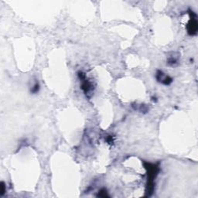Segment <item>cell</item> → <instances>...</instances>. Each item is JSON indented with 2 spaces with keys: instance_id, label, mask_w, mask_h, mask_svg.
Segmentation results:
<instances>
[{
  "instance_id": "obj_1",
  "label": "cell",
  "mask_w": 198,
  "mask_h": 198,
  "mask_svg": "<svg viewBox=\"0 0 198 198\" xmlns=\"http://www.w3.org/2000/svg\"><path fill=\"white\" fill-rule=\"evenodd\" d=\"M145 167L148 171V184H147V194L148 195L152 194L153 189H154V183L153 180L158 174L159 167L155 164L146 163Z\"/></svg>"
},
{
  "instance_id": "obj_2",
  "label": "cell",
  "mask_w": 198,
  "mask_h": 198,
  "mask_svg": "<svg viewBox=\"0 0 198 198\" xmlns=\"http://www.w3.org/2000/svg\"><path fill=\"white\" fill-rule=\"evenodd\" d=\"M187 30L190 35H194L197 31V22L194 16L191 18V20L187 25Z\"/></svg>"
},
{
  "instance_id": "obj_7",
  "label": "cell",
  "mask_w": 198,
  "mask_h": 198,
  "mask_svg": "<svg viewBox=\"0 0 198 198\" xmlns=\"http://www.w3.org/2000/svg\"><path fill=\"white\" fill-rule=\"evenodd\" d=\"M2 186H1V195H3V194L5 193V186H4V183H1Z\"/></svg>"
},
{
  "instance_id": "obj_5",
  "label": "cell",
  "mask_w": 198,
  "mask_h": 198,
  "mask_svg": "<svg viewBox=\"0 0 198 198\" xmlns=\"http://www.w3.org/2000/svg\"><path fill=\"white\" fill-rule=\"evenodd\" d=\"M98 196L102 197H109V195H108V194H107L106 190H105V189H102V190H101L100 192H99Z\"/></svg>"
},
{
  "instance_id": "obj_3",
  "label": "cell",
  "mask_w": 198,
  "mask_h": 198,
  "mask_svg": "<svg viewBox=\"0 0 198 198\" xmlns=\"http://www.w3.org/2000/svg\"><path fill=\"white\" fill-rule=\"evenodd\" d=\"M156 78H157V80H158L159 81L162 82L163 84H169L172 82V79L170 78V77L165 75L162 71H159L158 72H157Z\"/></svg>"
},
{
  "instance_id": "obj_6",
  "label": "cell",
  "mask_w": 198,
  "mask_h": 198,
  "mask_svg": "<svg viewBox=\"0 0 198 198\" xmlns=\"http://www.w3.org/2000/svg\"><path fill=\"white\" fill-rule=\"evenodd\" d=\"M39 88H40V87H39V84H37V83H36V84H34V86L33 87V88L31 91H32L33 93H36V92L39 91Z\"/></svg>"
},
{
  "instance_id": "obj_4",
  "label": "cell",
  "mask_w": 198,
  "mask_h": 198,
  "mask_svg": "<svg viewBox=\"0 0 198 198\" xmlns=\"http://www.w3.org/2000/svg\"><path fill=\"white\" fill-rule=\"evenodd\" d=\"M83 80H84V82H83V84H82V85H81L82 90L84 91V93H85V94L89 93V92L92 90V83H91L89 81L85 80V78H84V79H83Z\"/></svg>"
}]
</instances>
